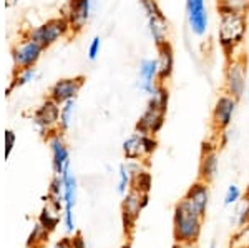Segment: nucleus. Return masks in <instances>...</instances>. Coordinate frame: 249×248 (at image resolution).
I'll return each mask as SVG.
<instances>
[{
  "instance_id": "nucleus-1",
  "label": "nucleus",
  "mask_w": 249,
  "mask_h": 248,
  "mask_svg": "<svg viewBox=\"0 0 249 248\" xmlns=\"http://www.w3.org/2000/svg\"><path fill=\"white\" fill-rule=\"evenodd\" d=\"M204 217L188 198H181L173 211V240L176 243H198L203 231Z\"/></svg>"
},
{
  "instance_id": "nucleus-2",
  "label": "nucleus",
  "mask_w": 249,
  "mask_h": 248,
  "mask_svg": "<svg viewBox=\"0 0 249 248\" xmlns=\"http://www.w3.org/2000/svg\"><path fill=\"white\" fill-rule=\"evenodd\" d=\"M248 34V14H221L218 25V42L226 60L241 54Z\"/></svg>"
},
{
  "instance_id": "nucleus-3",
  "label": "nucleus",
  "mask_w": 249,
  "mask_h": 248,
  "mask_svg": "<svg viewBox=\"0 0 249 248\" xmlns=\"http://www.w3.org/2000/svg\"><path fill=\"white\" fill-rule=\"evenodd\" d=\"M246 80H248V58L241 54L228 58L226 70H224V94L231 95L236 100H241L246 92Z\"/></svg>"
},
{
  "instance_id": "nucleus-4",
  "label": "nucleus",
  "mask_w": 249,
  "mask_h": 248,
  "mask_svg": "<svg viewBox=\"0 0 249 248\" xmlns=\"http://www.w3.org/2000/svg\"><path fill=\"white\" fill-rule=\"evenodd\" d=\"M71 30L70 22L67 20V17H58V19H50L47 22H43L42 25L34 27L27 32L25 37L35 40L37 43L43 47V49H48L52 47L53 43H57L60 38L67 37Z\"/></svg>"
},
{
  "instance_id": "nucleus-5",
  "label": "nucleus",
  "mask_w": 249,
  "mask_h": 248,
  "mask_svg": "<svg viewBox=\"0 0 249 248\" xmlns=\"http://www.w3.org/2000/svg\"><path fill=\"white\" fill-rule=\"evenodd\" d=\"M156 149H158L156 135H144L140 134V132H135L123 142L124 157H126V160H135V162L150 160Z\"/></svg>"
},
{
  "instance_id": "nucleus-6",
  "label": "nucleus",
  "mask_w": 249,
  "mask_h": 248,
  "mask_svg": "<svg viewBox=\"0 0 249 248\" xmlns=\"http://www.w3.org/2000/svg\"><path fill=\"white\" fill-rule=\"evenodd\" d=\"M150 203V193H138L135 190H128L126 195H123L122 202V217H123V229L124 233L131 235L135 230V225L138 222L142 211Z\"/></svg>"
},
{
  "instance_id": "nucleus-7",
  "label": "nucleus",
  "mask_w": 249,
  "mask_h": 248,
  "mask_svg": "<svg viewBox=\"0 0 249 248\" xmlns=\"http://www.w3.org/2000/svg\"><path fill=\"white\" fill-rule=\"evenodd\" d=\"M238 102L239 100H236L228 94H221L216 98L211 112V127L216 134H221V132H226L230 129L236 109H238Z\"/></svg>"
},
{
  "instance_id": "nucleus-8",
  "label": "nucleus",
  "mask_w": 249,
  "mask_h": 248,
  "mask_svg": "<svg viewBox=\"0 0 249 248\" xmlns=\"http://www.w3.org/2000/svg\"><path fill=\"white\" fill-rule=\"evenodd\" d=\"M34 125L42 135H52L58 132L60 125V105L48 97L34 114Z\"/></svg>"
},
{
  "instance_id": "nucleus-9",
  "label": "nucleus",
  "mask_w": 249,
  "mask_h": 248,
  "mask_svg": "<svg viewBox=\"0 0 249 248\" xmlns=\"http://www.w3.org/2000/svg\"><path fill=\"white\" fill-rule=\"evenodd\" d=\"M45 52L40 43H37L32 38H23L18 43H15L12 49V60H14L15 69H30L35 67L42 54Z\"/></svg>"
},
{
  "instance_id": "nucleus-10",
  "label": "nucleus",
  "mask_w": 249,
  "mask_h": 248,
  "mask_svg": "<svg viewBox=\"0 0 249 248\" xmlns=\"http://www.w3.org/2000/svg\"><path fill=\"white\" fill-rule=\"evenodd\" d=\"M219 147L211 142H204L199 155V167H198V180L206 183H213V180L218 175L219 167Z\"/></svg>"
},
{
  "instance_id": "nucleus-11",
  "label": "nucleus",
  "mask_w": 249,
  "mask_h": 248,
  "mask_svg": "<svg viewBox=\"0 0 249 248\" xmlns=\"http://www.w3.org/2000/svg\"><path fill=\"white\" fill-rule=\"evenodd\" d=\"M186 19L191 34L203 37L210 29V15L204 0H186Z\"/></svg>"
},
{
  "instance_id": "nucleus-12",
  "label": "nucleus",
  "mask_w": 249,
  "mask_h": 248,
  "mask_svg": "<svg viewBox=\"0 0 249 248\" xmlns=\"http://www.w3.org/2000/svg\"><path fill=\"white\" fill-rule=\"evenodd\" d=\"M85 78L83 77H68V78H60L58 82H55L52 85L48 97L52 100L62 105V103L68 102V100H75L78 97L80 90H82Z\"/></svg>"
},
{
  "instance_id": "nucleus-13",
  "label": "nucleus",
  "mask_w": 249,
  "mask_h": 248,
  "mask_svg": "<svg viewBox=\"0 0 249 248\" xmlns=\"http://www.w3.org/2000/svg\"><path fill=\"white\" fill-rule=\"evenodd\" d=\"M48 145H50V152H52L53 173L57 177H62L63 172L70 169V152H68L65 140L60 135V130L48 135Z\"/></svg>"
},
{
  "instance_id": "nucleus-14",
  "label": "nucleus",
  "mask_w": 249,
  "mask_h": 248,
  "mask_svg": "<svg viewBox=\"0 0 249 248\" xmlns=\"http://www.w3.org/2000/svg\"><path fill=\"white\" fill-rule=\"evenodd\" d=\"M91 10H93V0H70L65 17L70 22L71 30H82L87 25L88 20H90Z\"/></svg>"
},
{
  "instance_id": "nucleus-15",
  "label": "nucleus",
  "mask_w": 249,
  "mask_h": 248,
  "mask_svg": "<svg viewBox=\"0 0 249 248\" xmlns=\"http://www.w3.org/2000/svg\"><path fill=\"white\" fill-rule=\"evenodd\" d=\"M160 83L156 58H144L138 65V89L150 97Z\"/></svg>"
},
{
  "instance_id": "nucleus-16",
  "label": "nucleus",
  "mask_w": 249,
  "mask_h": 248,
  "mask_svg": "<svg viewBox=\"0 0 249 248\" xmlns=\"http://www.w3.org/2000/svg\"><path fill=\"white\" fill-rule=\"evenodd\" d=\"M164 117H166V112L153 109V107H146L144 112L140 115L138 122L135 125V132L144 135H156L160 134V130L164 125Z\"/></svg>"
},
{
  "instance_id": "nucleus-17",
  "label": "nucleus",
  "mask_w": 249,
  "mask_h": 248,
  "mask_svg": "<svg viewBox=\"0 0 249 248\" xmlns=\"http://www.w3.org/2000/svg\"><path fill=\"white\" fill-rule=\"evenodd\" d=\"M184 198L190 200L193 203V207L199 211V215L206 218V211H208V207H210V198H211L210 183L196 180L190 189H188L186 193H184Z\"/></svg>"
},
{
  "instance_id": "nucleus-18",
  "label": "nucleus",
  "mask_w": 249,
  "mask_h": 248,
  "mask_svg": "<svg viewBox=\"0 0 249 248\" xmlns=\"http://www.w3.org/2000/svg\"><path fill=\"white\" fill-rule=\"evenodd\" d=\"M156 50H158V55H156V62H158V78H160V82L166 83L168 80L171 78L173 70H175V50H173L170 42L156 47Z\"/></svg>"
},
{
  "instance_id": "nucleus-19",
  "label": "nucleus",
  "mask_w": 249,
  "mask_h": 248,
  "mask_svg": "<svg viewBox=\"0 0 249 248\" xmlns=\"http://www.w3.org/2000/svg\"><path fill=\"white\" fill-rule=\"evenodd\" d=\"M148 32H150L156 47L170 42L168 40V37H170V23L166 20V15L161 14L155 15V17H148Z\"/></svg>"
},
{
  "instance_id": "nucleus-20",
  "label": "nucleus",
  "mask_w": 249,
  "mask_h": 248,
  "mask_svg": "<svg viewBox=\"0 0 249 248\" xmlns=\"http://www.w3.org/2000/svg\"><path fill=\"white\" fill-rule=\"evenodd\" d=\"M63 182V210H73L75 203H77V178L70 169L62 173Z\"/></svg>"
},
{
  "instance_id": "nucleus-21",
  "label": "nucleus",
  "mask_w": 249,
  "mask_h": 248,
  "mask_svg": "<svg viewBox=\"0 0 249 248\" xmlns=\"http://www.w3.org/2000/svg\"><path fill=\"white\" fill-rule=\"evenodd\" d=\"M168 105H170V90H168L166 83L160 82L158 87H156V90L148 97L146 107H153V109L168 112Z\"/></svg>"
},
{
  "instance_id": "nucleus-22",
  "label": "nucleus",
  "mask_w": 249,
  "mask_h": 248,
  "mask_svg": "<svg viewBox=\"0 0 249 248\" xmlns=\"http://www.w3.org/2000/svg\"><path fill=\"white\" fill-rule=\"evenodd\" d=\"M151 185H153V178H151V173L148 172V169H143L138 173L131 175V190L138 191V193H150Z\"/></svg>"
},
{
  "instance_id": "nucleus-23",
  "label": "nucleus",
  "mask_w": 249,
  "mask_h": 248,
  "mask_svg": "<svg viewBox=\"0 0 249 248\" xmlns=\"http://www.w3.org/2000/svg\"><path fill=\"white\" fill-rule=\"evenodd\" d=\"M218 12L221 14H248L249 0H218Z\"/></svg>"
},
{
  "instance_id": "nucleus-24",
  "label": "nucleus",
  "mask_w": 249,
  "mask_h": 248,
  "mask_svg": "<svg viewBox=\"0 0 249 248\" xmlns=\"http://www.w3.org/2000/svg\"><path fill=\"white\" fill-rule=\"evenodd\" d=\"M35 75H37L35 67H30V69H15L14 77H12V83H10L9 90H7V95L14 89H17V87H23V85H27V83H30L32 80L35 78Z\"/></svg>"
},
{
  "instance_id": "nucleus-25",
  "label": "nucleus",
  "mask_w": 249,
  "mask_h": 248,
  "mask_svg": "<svg viewBox=\"0 0 249 248\" xmlns=\"http://www.w3.org/2000/svg\"><path fill=\"white\" fill-rule=\"evenodd\" d=\"M75 107H77L75 100H68V102L60 105V125H58L60 132H67L68 129H70L71 122H73Z\"/></svg>"
},
{
  "instance_id": "nucleus-26",
  "label": "nucleus",
  "mask_w": 249,
  "mask_h": 248,
  "mask_svg": "<svg viewBox=\"0 0 249 248\" xmlns=\"http://www.w3.org/2000/svg\"><path fill=\"white\" fill-rule=\"evenodd\" d=\"M60 222V217H58V211L53 209V207H45V209L42 210V213H40V218H38V223L43 227L45 230H48L52 233L55 229H57Z\"/></svg>"
},
{
  "instance_id": "nucleus-27",
  "label": "nucleus",
  "mask_w": 249,
  "mask_h": 248,
  "mask_svg": "<svg viewBox=\"0 0 249 248\" xmlns=\"http://www.w3.org/2000/svg\"><path fill=\"white\" fill-rule=\"evenodd\" d=\"M48 235H50V231L45 230L38 223V225L34 229V231L30 233V238H29V242H27V247H29V248H32V247H34V248L35 247H42L43 243H45L47 240H48Z\"/></svg>"
},
{
  "instance_id": "nucleus-28",
  "label": "nucleus",
  "mask_w": 249,
  "mask_h": 248,
  "mask_svg": "<svg viewBox=\"0 0 249 248\" xmlns=\"http://www.w3.org/2000/svg\"><path fill=\"white\" fill-rule=\"evenodd\" d=\"M130 183H131V175L128 172L126 165H122L118 170V187H116V191L120 195H126V191L130 190Z\"/></svg>"
},
{
  "instance_id": "nucleus-29",
  "label": "nucleus",
  "mask_w": 249,
  "mask_h": 248,
  "mask_svg": "<svg viewBox=\"0 0 249 248\" xmlns=\"http://www.w3.org/2000/svg\"><path fill=\"white\" fill-rule=\"evenodd\" d=\"M236 223L239 229H248L249 227V198L244 197V202L241 203L236 210Z\"/></svg>"
},
{
  "instance_id": "nucleus-30",
  "label": "nucleus",
  "mask_w": 249,
  "mask_h": 248,
  "mask_svg": "<svg viewBox=\"0 0 249 248\" xmlns=\"http://www.w3.org/2000/svg\"><path fill=\"white\" fill-rule=\"evenodd\" d=\"M241 197H243V191H241V189L236 183H232V185L228 187L226 193H224V207H231L234 205V203H238Z\"/></svg>"
},
{
  "instance_id": "nucleus-31",
  "label": "nucleus",
  "mask_w": 249,
  "mask_h": 248,
  "mask_svg": "<svg viewBox=\"0 0 249 248\" xmlns=\"http://www.w3.org/2000/svg\"><path fill=\"white\" fill-rule=\"evenodd\" d=\"M140 5L144 12V15L148 17H155V15H161L163 10L160 7L158 0H140Z\"/></svg>"
},
{
  "instance_id": "nucleus-32",
  "label": "nucleus",
  "mask_w": 249,
  "mask_h": 248,
  "mask_svg": "<svg viewBox=\"0 0 249 248\" xmlns=\"http://www.w3.org/2000/svg\"><path fill=\"white\" fill-rule=\"evenodd\" d=\"M100 50H102V38H100V37H95V38L90 42V45H88V58H90V60H95L96 57H98Z\"/></svg>"
},
{
  "instance_id": "nucleus-33",
  "label": "nucleus",
  "mask_w": 249,
  "mask_h": 248,
  "mask_svg": "<svg viewBox=\"0 0 249 248\" xmlns=\"http://www.w3.org/2000/svg\"><path fill=\"white\" fill-rule=\"evenodd\" d=\"M15 134L12 130H5V160L10 157L12 150L15 147Z\"/></svg>"
},
{
  "instance_id": "nucleus-34",
  "label": "nucleus",
  "mask_w": 249,
  "mask_h": 248,
  "mask_svg": "<svg viewBox=\"0 0 249 248\" xmlns=\"http://www.w3.org/2000/svg\"><path fill=\"white\" fill-rule=\"evenodd\" d=\"M63 222H65L67 231H75V217L73 210H63Z\"/></svg>"
},
{
  "instance_id": "nucleus-35",
  "label": "nucleus",
  "mask_w": 249,
  "mask_h": 248,
  "mask_svg": "<svg viewBox=\"0 0 249 248\" xmlns=\"http://www.w3.org/2000/svg\"><path fill=\"white\" fill-rule=\"evenodd\" d=\"M71 248H87V243L82 235H75V237L71 238Z\"/></svg>"
},
{
  "instance_id": "nucleus-36",
  "label": "nucleus",
  "mask_w": 249,
  "mask_h": 248,
  "mask_svg": "<svg viewBox=\"0 0 249 248\" xmlns=\"http://www.w3.org/2000/svg\"><path fill=\"white\" fill-rule=\"evenodd\" d=\"M53 248H71V240L70 238H63L62 242H58Z\"/></svg>"
},
{
  "instance_id": "nucleus-37",
  "label": "nucleus",
  "mask_w": 249,
  "mask_h": 248,
  "mask_svg": "<svg viewBox=\"0 0 249 248\" xmlns=\"http://www.w3.org/2000/svg\"><path fill=\"white\" fill-rule=\"evenodd\" d=\"M173 248H198V243H176L175 242Z\"/></svg>"
},
{
  "instance_id": "nucleus-38",
  "label": "nucleus",
  "mask_w": 249,
  "mask_h": 248,
  "mask_svg": "<svg viewBox=\"0 0 249 248\" xmlns=\"http://www.w3.org/2000/svg\"><path fill=\"white\" fill-rule=\"evenodd\" d=\"M210 248H218V242H216V240H211Z\"/></svg>"
},
{
  "instance_id": "nucleus-39",
  "label": "nucleus",
  "mask_w": 249,
  "mask_h": 248,
  "mask_svg": "<svg viewBox=\"0 0 249 248\" xmlns=\"http://www.w3.org/2000/svg\"><path fill=\"white\" fill-rule=\"evenodd\" d=\"M246 195H249V183H248V189H246Z\"/></svg>"
}]
</instances>
